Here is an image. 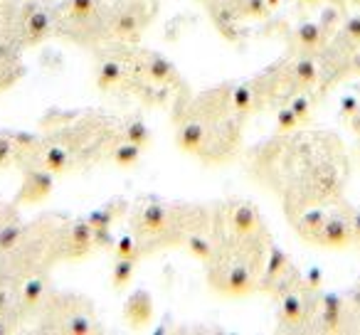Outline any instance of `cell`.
<instances>
[{"label":"cell","mask_w":360,"mask_h":335,"mask_svg":"<svg viewBox=\"0 0 360 335\" xmlns=\"http://www.w3.org/2000/svg\"><path fill=\"white\" fill-rule=\"evenodd\" d=\"M316 244L328 247V249H343L353 242V227H350V217L343 215H330L326 217L323 227L316 235Z\"/></svg>","instance_id":"obj_1"},{"label":"cell","mask_w":360,"mask_h":335,"mask_svg":"<svg viewBox=\"0 0 360 335\" xmlns=\"http://www.w3.org/2000/svg\"><path fill=\"white\" fill-rule=\"evenodd\" d=\"M255 289V279H252V271L247 264H232L227 269V276L222 281V291L230 296H245Z\"/></svg>","instance_id":"obj_2"},{"label":"cell","mask_w":360,"mask_h":335,"mask_svg":"<svg viewBox=\"0 0 360 335\" xmlns=\"http://www.w3.org/2000/svg\"><path fill=\"white\" fill-rule=\"evenodd\" d=\"M259 215H257V210L252 205H247V202H240V205L232 207V215H230V227L235 235L240 237H250L255 235L257 230H259Z\"/></svg>","instance_id":"obj_3"},{"label":"cell","mask_w":360,"mask_h":335,"mask_svg":"<svg viewBox=\"0 0 360 335\" xmlns=\"http://www.w3.org/2000/svg\"><path fill=\"white\" fill-rule=\"evenodd\" d=\"M306 310H309L306 298L301 294H296V291H291V294H286L279 303V320L284 325L296 328V325H301L306 320Z\"/></svg>","instance_id":"obj_4"},{"label":"cell","mask_w":360,"mask_h":335,"mask_svg":"<svg viewBox=\"0 0 360 335\" xmlns=\"http://www.w3.org/2000/svg\"><path fill=\"white\" fill-rule=\"evenodd\" d=\"M343 320V298L338 294H323L321 296V325L326 333H335Z\"/></svg>","instance_id":"obj_5"},{"label":"cell","mask_w":360,"mask_h":335,"mask_svg":"<svg viewBox=\"0 0 360 335\" xmlns=\"http://www.w3.org/2000/svg\"><path fill=\"white\" fill-rule=\"evenodd\" d=\"M150 313H153V303H150V296L146 294V291H136V294L126 301L124 318L129 320L131 325H146L150 320Z\"/></svg>","instance_id":"obj_6"},{"label":"cell","mask_w":360,"mask_h":335,"mask_svg":"<svg viewBox=\"0 0 360 335\" xmlns=\"http://www.w3.org/2000/svg\"><path fill=\"white\" fill-rule=\"evenodd\" d=\"M52 185H55V180H52L50 171H35L27 176V183H25V188H22L20 197L27 202H37V200H42V197L50 195Z\"/></svg>","instance_id":"obj_7"},{"label":"cell","mask_w":360,"mask_h":335,"mask_svg":"<svg viewBox=\"0 0 360 335\" xmlns=\"http://www.w3.org/2000/svg\"><path fill=\"white\" fill-rule=\"evenodd\" d=\"M165 227H168V212H165L163 205L153 202V205H148L143 212H141L139 230L143 232V235H160Z\"/></svg>","instance_id":"obj_8"},{"label":"cell","mask_w":360,"mask_h":335,"mask_svg":"<svg viewBox=\"0 0 360 335\" xmlns=\"http://www.w3.org/2000/svg\"><path fill=\"white\" fill-rule=\"evenodd\" d=\"M326 32L328 30H326L321 22H301V25L296 27V40H299V45L306 47V50H319L326 42Z\"/></svg>","instance_id":"obj_9"},{"label":"cell","mask_w":360,"mask_h":335,"mask_svg":"<svg viewBox=\"0 0 360 335\" xmlns=\"http://www.w3.org/2000/svg\"><path fill=\"white\" fill-rule=\"evenodd\" d=\"M111 32H114L116 37H121V40H136L141 32L139 18H136L131 11H119L114 18V22H111Z\"/></svg>","instance_id":"obj_10"},{"label":"cell","mask_w":360,"mask_h":335,"mask_svg":"<svg viewBox=\"0 0 360 335\" xmlns=\"http://www.w3.org/2000/svg\"><path fill=\"white\" fill-rule=\"evenodd\" d=\"M178 145L188 153H198L205 145V129L200 124H186L178 131Z\"/></svg>","instance_id":"obj_11"},{"label":"cell","mask_w":360,"mask_h":335,"mask_svg":"<svg viewBox=\"0 0 360 335\" xmlns=\"http://www.w3.org/2000/svg\"><path fill=\"white\" fill-rule=\"evenodd\" d=\"M286 266H289V256H286V251L281 249V247L271 244L269 247V259H266V269H264V284L269 286L274 279H279V276L286 271Z\"/></svg>","instance_id":"obj_12"},{"label":"cell","mask_w":360,"mask_h":335,"mask_svg":"<svg viewBox=\"0 0 360 335\" xmlns=\"http://www.w3.org/2000/svg\"><path fill=\"white\" fill-rule=\"evenodd\" d=\"M319 74H321L319 65H316L311 57H301V60H296L294 65H291V77H294L296 84H301V86H311L319 79Z\"/></svg>","instance_id":"obj_13"},{"label":"cell","mask_w":360,"mask_h":335,"mask_svg":"<svg viewBox=\"0 0 360 335\" xmlns=\"http://www.w3.org/2000/svg\"><path fill=\"white\" fill-rule=\"evenodd\" d=\"M146 72H148L150 79L158 81V84H168V81L175 79V67L160 55H150L148 65H146Z\"/></svg>","instance_id":"obj_14"},{"label":"cell","mask_w":360,"mask_h":335,"mask_svg":"<svg viewBox=\"0 0 360 335\" xmlns=\"http://www.w3.org/2000/svg\"><path fill=\"white\" fill-rule=\"evenodd\" d=\"M124 77H126V67L121 65V62H116V60H109V62H104V65L99 67L96 84H99L101 89H111V86L119 84Z\"/></svg>","instance_id":"obj_15"},{"label":"cell","mask_w":360,"mask_h":335,"mask_svg":"<svg viewBox=\"0 0 360 335\" xmlns=\"http://www.w3.org/2000/svg\"><path fill=\"white\" fill-rule=\"evenodd\" d=\"M50 32V15L47 11H32L25 20V35L30 37L32 42L42 40V37Z\"/></svg>","instance_id":"obj_16"},{"label":"cell","mask_w":360,"mask_h":335,"mask_svg":"<svg viewBox=\"0 0 360 335\" xmlns=\"http://www.w3.org/2000/svg\"><path fill=\"white\" fill-rule=\"evenodd\" d=\"M45 279H40V276H35V279H27L25 284H22V291H20V303L25 306V308H35L37 303L42 301V296H45Z\"/></svg>","instance_id":"obj_17"},{"label":"cell","mask_w":360,"mask_h":335,"mask_svg":"<svg viewBox=\"0 0 360 335\" xmlns=\"http://www.w3.org/2000/svg\"><path fill=\"white\" fill-rule=\"evenodd\" d=\"M326 222V212L323 210H309L304 217L299 220V232L304 239H316V235L321 232V227H323Z\"/></svg>","instance_id":"obj_18"},{"label":"cell","mask_w":360,"mask_h":335,"mask_svg":"<svg viewBox=\"0 0 360 335\" xmlns=\"http://www.w3.org/2000/svg\"><path fill=\"white\" fill-rule=\"evenodd\" d=\"M136 261H139L136 256H121V259H116L114 271H111V284H114L116 289H124L131 281V276H134V271H136Z\"/></svg>","instance_id":"obj_19"},{"label":"cell","mask_w":360,"mask_h":335,"mask_svg":"<svg viewBox=\"0 0 360 335\" xmlns=\"http://www.w3.org/2000/svg\"><path fill=\"white\" fill-rule=\"evenodd\" d=\"M70 237H72V244H75L77 249H82V254H84L89 247H94V227H91L86 220L75 222Z\"/></svg>","instance_id":"obj_20"},{"label":"cell","mask_w":360,"mask_h":335,"mask_svg":"<svg viewBox=\"0 0 360 335\" xmlns=\"http://www.w3.org/2000/svg\"><path fill=\"white\" fill-rule=\"evenodd\" d=\"M42 165H45V171H50V173H62L70 168V155H67V150L60 148V145H50V148L45 150V155H42Z\"/></svg>","instance_id":"obj_21"},{"label":"cell","mask_w":360,"mask_h":335,"mask_svg":"<svg viewBox=\"0 0 360 335\" xmlns=\"http://www.w3.org/2000/svg\"><path fill=\"white\" fill-rule=\"evenodd\" d=\"M141 145L139 143H131V140H124L121 145L114 148V163L121 165V168H129V165H136L141 158Z\"/></svg>","instance_id":"obj_22"},{"label":"cell","mask_w":360,"mask_h":335,"mask_svg":"<svg viewBox=\"0 0 360 335\" xmlns=\"http://www.w3.org/2000/svg\"><path fill=\"white\" fill-rule=\"evenodd\" d=\"M22 225L20 222H6V225L0 227V251H11L13 247H18L22 237Z\"/></svg>","instance_id":"obj_23"},{"label":"cell","mask_w":360,"mask_h":335,"mask_svg":"<svg viewBox=\"0 0 360 335\" xmlns=\"http://www.w3.org/2000/svg\"><path fill=\"white\" fill-rule=\"evenodd\" d=\"M124 136H126V140H131V143H139L141 148H146V145H148V140H150L148 126H146L141 119L129 121V124H126V129H124Z\"/></svg>","instance_id":"obj_24"},{"label":"cell","mask_w":360,"mask_h":335,"mask_svg":"<svg viewBox=\"0 0 360 335\" xmlns=\"http://www.w3.org/2000/svg\"><path fill=\"white\" fill-rule=\"evenodd\" d=\"M186 247H188V251H191V254L195 256V259H200V261H210L212 254H215V247H212L210 242H207L205 237H200V235L188 237Z\"/></svg>","instance_id":"obj_25"},{"label":"cell","mask_w":360,"mask_h":335,"mask_svg":"<svg viewBox=\"0 0 360 335\" xmlns=\"http://www.w3.org/2000/svg\"><path fill=\"white\" fill-rule=\"evenodd\" d=\"M114 220H116L114 205L99 207V210H94V212H89V215H86V222H89V225L94 227V230H104V227H109V230H111Z\"/></svg>","instance_id":"obj_26"},{"label":"cell","mask_w":360,"mask_h":335,"mask_svg":"<svg viewBox=\"0 0 360 335\" xmlns=\"http://www.w3.org/2000/svg\"><path fill=\"white\" fill-rule=\"evenodd\" d=\"M232 109L237 114H247L252 109V86L250 84H237L232 89Z\"/></svg>","instance_id":"obj_27"},{"label":"cell","mask_w":360,"mask_h":335,"mask_svg":"<svg viewBox=\"0 0 360 335\" xmlns=\"http://www.w3.org/2000/svg\"><path fill=\"white\" fill-rule=\"evenodd\" d=\"M299 129V119H296V114L291 111V106H281L279 111H276V131L279 133H291V131Z\"/></svg>","instance_id":"obj_28"},{"label":"cell","mask_w":360,"mask_h":335,"mask_svg":"<svg viewBox=\"0 0 360 335\" xmlns=\"http://www.w3.org/2000/svg\"><path fill=\"white\" fill-rule=\"evenodd\" d=\"M116 256H136L139 259L141 256V244H139V239H136L134 235H124L119 242H116Z\"/></svg>","instance_id":"obj_29"},{"label":"cell","mask_w":360,"mask_h":335,"mask_svg":"<svg viewBox=\"0 0 360 335\" xmlns=\"http://www.w3.org/2000/svg\"><path fill=\"white\" fill-rule=\"evenodd\" d=\"M96 11V0H70V15L75 20H86L89 15H94Z\"/></svg>","instance_id":"obj_30"},{"label":"cell","mask_w":360,"mask_h":335,"mask_svg":"<svg viewBox=\"0 0 360 335\" xmlns=\"http://www.w3.org/2000/svg\"><path fill=\"white\" fill-rule=\"evenodd\" d=\"M65 330L72 335H89L91 330H94V323H91L86 315H72V318L65 323Z\"/></svg>","instance_id":"obj_31"},{"label":"cell","mask_w":360,"mask_h":335,"mask_svg":"<svg viewBox=\"0 0 360 335\" xmlns=\"http://www.w3.org/2000/svg\"><path fill=\"white\" fill-rule=\"evenodd\" d=\"M15 140L13 136H3L0 133V168H8L13 163V155H15Z\"/></svg>","instance_id":"obj_32"},{"label":"cell","mask_w":360,"mask_h":335,"mask_svg":"<svg viewBox=\"0 0 360 335\" xmlns=\"http://www.w3.org/2000/svg\"><path fill=\"white\" fill-rule=\"evenodd\" d=\"M291 111L296 114V119H299V124H304L306 119L311 116V99L304 94H296L294 99H291Z\"/></svg>","instance_id":"obj_33"},{"label":"cell","mask_w":360,"mask_h":335,"mask_svg":"<svg viewBox=\"0 0 360 335\" xmlns=\"http://www.w3.org/2000/svg\"><path fill=\"white\" fill-rule=\"evenodd\" d=\"M338 109H340V116H343V119H353V116L360 111V99L355 94H343L340 96Z\"/></svg>","instance_id":"obj_34"},{"label":"cell","mask_w":360,"mask_h":335,"mask_svg":"<svg viewBox=\"0 0 360 335\" xmlns=\"http://www.w3.org/2000/svg\"><path fill=\"white\" fill-rule=\"evenodd\" d=\"M304 286L309 291H321V286H323V269L321 266H309V271L304 276Z\"/></svg>","instance_id":"obj_35"},{"label":"cell","mask_w":360,"mask_h":335,"mask_svg":"<svg viewBox=\"0 0 360 335\" xmlns=\"http://www.w3.org/2000/svg\"><path fill=\"white\" fill-rule=\"evenodd\" d=\"M269 13V6H266V0H247L245 8H242V15L245 18H262Z\"/></svg>","instance_id":"obj_36"},{"label":"cell","mask_w":360,"mask_h":335,"mask_svg":"<svg viewBox=\"0 0 360 335\" xmlns=\"http://www.w3.org/2000/svg\"><path fill=\"white\" fill-rule=\"evenodd\" d=\"M345 35L350 37V40L355 42V45H360V15H353L348 18V22H345Z\"/></svg>","instance_id":"obj_37"},{"label":"cell","mask_w":360,"mask_h":335,"mask_svg":"<svg viewBox=\"0 0 360 335\" xmlns=\"http://www.w3.org/2000/svg\"><path fill=\"white\" fill-rule=\"evenodd\" d=\"M350 227H353V242L360 244V210L350 212Z\"/></svg>","instance_id":"obj_38"},{"label":"cell","mask_w":360,"mask_h":335,"mask_svg":"<svg viewBox=\"0 0 360 335\" xmlns=\"http://www.w3.org/2000/svg\"><path fill=\"white\" fill-rule=\"evenodd\" d=\"M335 15H338V11H333V8H328V11L323 13V15H321V25L326 27V30H330V27H333V22H335Z\"/></svg>","instance_id":"obj_39"},{"label":"cell","mask_w":360,"mask_h":335,"mask_svg":"<svg viewBox=\"0 0 360 335\" xmlns=\"http://www.w3.org/2000/svg\"><path fill=\"white\" fill-rule=\"evenodd\" d=\"M13 140H15V143H20V145H32V143H35V136H30V133H15V136H13Z\"/></svg>","instance_id":"obj_40"},{"label":"cell","mask_w":360,"mask_h":335,"mask_svg":"<svg viewBox=\"0 0 360 335\" xmlns=\"http://www.w3.org/2000/svg\"><path fill=\"white\" fill-rule=\"evenodd\" d=\"M6 308H8V291L0 286V313H3Z\"/></svg>","instance_id":"obj_41"},{"label":"cell","mask_w":360,"mask_h":335,"mask_svg":"<svg viewBox=\"0 0 360 335\" xmlns=\"http://www.w3.org/2000/svg\"><path fill=\"white\" fill-rule=\"evenodd\" d=\"M8 330H11V328H8L6 318H3V313H0V335H6V333H8Z\"/></svg>","instance_id":"obj_42"},{"label":"cell","mask_w":360,"mask_h":335,"mask_svg":"<svg viewBox=\"0 0 360 335\" xmlns=\"http://www.w3.org/2000/svg\"><path fill=\"white\" fill-rule=\"evenodd\" d=\"M353 126H355V131H360V111L353 116Z\"/></svg>","instance_id":"obj_43"},{"label":"cell","mask_w":360,"mask_h":335,"mask_svg":"<svg viewBox=\"0 0 360 335\" xmlns=\"http://www.w3.org/2000/svg\"><path fill=\"white\" fill-rule=\"evenodd\" d=\"M328 3H333V6H338V8H345V0H328Z\"/></svg>","instance_id":"obj_44"},{"label":"cell","mask_w":360,"mask_h":335,"mask_svg":"<svg viewBox=\"0 0 360 335\" xmlns=\"http://www.w3.org/2000/svg\"><path fill=\"white\" fill-rule=\"evenodd\" d=\"M304 3H309V6H316V3H319V0H304Z\"/></svg>","instance_id":"obj_45"},{"label":"cell","mask_w":360,"mask_h":335,"mask_svg":"<svg viewBox=\"0 0 360 335\" xmlns=\"http://www.w3.org/2000/svg\"><path fill=\"white\" fill-rule=\"evenodd\" d=\"M353 3H360V0H353Z\"/></svg>","instance_id":"obj_46"}]
</instances>
